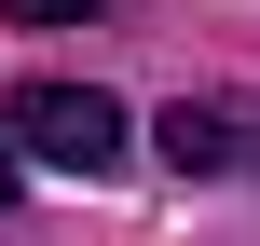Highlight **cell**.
<instances>
[{"label": "cell", "mask_w": 260, "mask_h": 246, "mask_svg": "<svg viewBox=\"0 0 260 246\" xmlns=\"http://www.w3.org/2000/svg\"><path fill=\"white\" fill-rule=\"evenodd\" d=\"M0 123H14V137L55 164V178H110V164H123V110H110L96 82H27Z\"/></svg>", "instance_id": "6da1fadb"}, {"label": "cell", "mask_w": 260, "mask_h": 246, "mask_svg": "<svg viewBox=\"0 0 260 246\" xmlns=\"http://www.w3.org/2000/svg\"><path fill=\"white\" fill-rule=\"evenodd\" d=\"M0 14H14V27H96L110 0H0Z\"/></svg>", "instance_id": "3957f363"}, {"label": "cell", "mask_w": 260, "mask_h": 246, "mask_svg": "<svg viewBox=\"0 0 260 246\" xmlns=\"http://www.w3.org/2000/svg\"><path fill=\"white\" fill-rule=\"evenodd\" d=\"M151 137H165V164H178V178H219V164H247V123H233V110H192V96H178Z\"/></svg>", "instance_id": "7a4b0ae2"}, {"label": "cell", "mask_w": 260, "mask_h": 246, "mask_svg": "<svg viewBox=\"0 0 260 246\" xmlns=\"http://www.w3.org/2000/svg\"><path fill=\"white\" fill-rule=\"evenodd\" d=\"M0 205H14V137H0Z\"/></svg>", "instance_id": "277c9868"}]
</instances>
